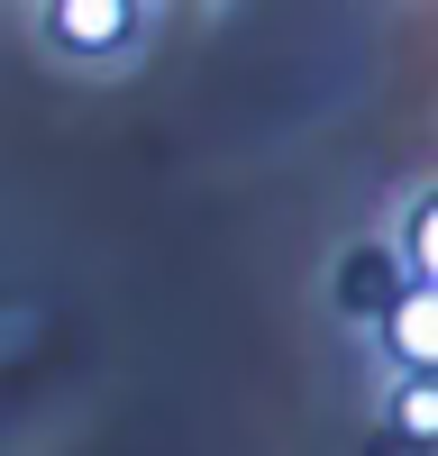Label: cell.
<instances>
[{"instance_id": "6da1fadb", "label": "cell", "mask_w": 438, "mask_h": 456, "mask_svg": "<svg viewBox=\"0 0 438 456\" xmlns=\"http://www.w3.org/2000/svg\"><path fill=\"white\" fill-rule=\"evenodd\" d=\"M46 28H55V46H73V55H110L137 28V0H46Z\"/></svg>"}, {"instance_id": "7a4b0ae2", "label": "cell", "mask_w": 438, "mask_h": 456, "mask_svg": "<svg viewBox=\"0 0 438 456\" xmlns=\"http://www.w3.org/2000/svg\"><path fill=\"white\" fill-rule=\"evenodd\" d=\"M384 347L402 374H438V283H411L384 320Z\"/></svg>"}, {"instance_id": "3957f363", "label": "cell", "mask_w": 438, "mask_h": 456, "mask_svg": "<svg viewBox=\"0 0 438 456\" xmlns=\"http://www.w3.org/2000/svg\"><path fill=\"white\" fill-rule=\"evenodd\" d=\"M402 292H411V283L393 274V256H384V247H356V256L338 265V311H347V320H375V329H384Z\"/></svg>"}, {"instance_id": "277c9868", "label": "cell", "mask_w": 438, "mask_h": 456, "mask_svg": "<svg viewBox=\"0 0 438 456\" xmlns=\"http://www.w3.org/2000/svg\"><path fill=\"white\" fill-rule=\"evenodd\" d=\"M384 429H402V438L438 447V374H411V384L393 393V420H384Z\"/></svg>"}, {"instance_id": "5b68a950", "label": "cell", "mask_w": 438, "mask_h": 456, "mask_svg": "<svg viewBox=\"0 0 438 456\" xmlns=\"http://www.w3.org/2000/svg\"><path fill=\"white\" fill-rule=\"evenodd\" d=\"M402 256H411V283H438V192L411 201V219H402Z\"/></svg>"}, {"instance_id": "8992f818", "label": "cell", "mask_w": 438, "mask_h": 456, "mask_svg": "<svg viewBox=\"0 0 438 456\" xmlns=\"http://www.w3.org/2000/svg\"><path fill=\"white\" fill-rule=\"evenodd\" d=\"M365 456H438V447H420V438H402V429H375V438H365Z\"/></svg>"}]
</instances>
